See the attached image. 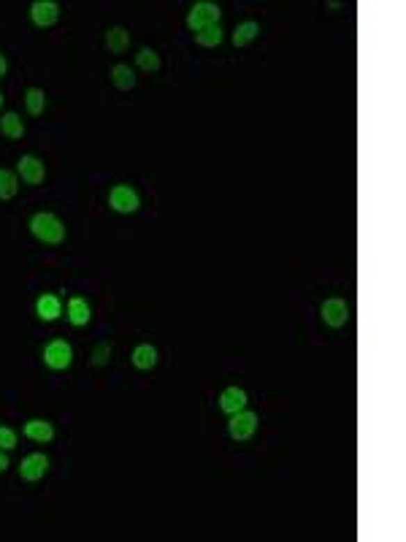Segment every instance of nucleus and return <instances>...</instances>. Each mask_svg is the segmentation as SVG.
<instances>
[{
	"mask_svg": "<svg viewBox=\"0 0 406 542\" xmlns=\"http://www.w3.org/2000/svg\"><path fill=\"white\" fill-rule=\"evenodd\" d=\"M195 44L203 47V49H214L222 44V27L220 25H209L195 33Z\"/></svg>",
	"mask_w": 406,
	"mask_h": 542,
	"instance_id": "19",
	"label": "nucleus"
},
{
	"mask_svg": "<svg viewBox=\"0 0 406 542\" xmlns=\"http://www.w3.org/2000/svg\"><path fill=\"white\" fill-rule=\"evenodd\" d=\"M25 109L30 117H41L44 109H47V93L38 90V87H30L25 93Z\"/></svg>",
	"mask_w": 406,
	"mask_h": 542,
	"instance_id": "18",
	"label": "nucleus"
},
{
	"mask_svg": "<svg viewBox=\"0 0 406 542\" xmlns=\"http://www.w3.org/2000/svg\"><path fill=\"white\" fill-rule=\"evenodd\" d=\"M22 434H25L27 440H33V442H51L54 440V426H51L49 420L33 418L25 423Z\"/></svg>",
	"mask_w": 406,
	"mask_h": 542,
	"instance_id": "11",
	"label": "nucleus"
},
{
	"mask_svg": "<svg viewBox=\"0 0 406 542\" xmlns=\"http://www.w3.org/2000/svg\"><path fill=\"white\" fill-rule=\"evenodd\" d=\"M44 364L54 371H65L74 364V347L68 345L65 339H51L44 347Z\"/></svg>",
	"mask_w": 406,
	"mask_h": 542,
	"instance_id": "4",
	"label": "nucleus"
},
{
	"mask_svg": "<svg viewBox=\"0 0 406 542\" xmlns=\"http://www.w3.org/2000/svg\"><path fill=\"white\" fill-rule=\"evenodd\" d=\"M30 233H33L38 242H44V245H63L65 236H68L65 222L60 220L57 215H51V212H38V215H33V217H30Z\"/></svg>",
	"mask_w": 406,
	"mask_h": 542,
	"instance_id": "1",
	"label": "nucleus"
},
{
	"mask_svg": "<svg viewBox=\"0 0 406 542\" xmlns=\"http://www.w3.org/2000/svg\"><path fill=\"white\" fill-rule=\"evenodd\" d=\"M0 133H3L6 139H11V141L22 139V136H25V123H22V117H19L17 111H6V114L0 117Z\"/></svg>",
	"mask_w": 406,
	"mask_h": 542,
	"instance_id": "14",
	"label": "nucleus"
},
{
	"mask_svg": "<svg viewBox=\"0 0 406 542\" xmlns=\"http://www.w3.org/2000/svg\"><path fill=\"white\" fill-rule=\"evenodd\" d=\"M6 71H8V60H6V54L0 52V79L6 76Z\"/></svg>",
	"mask_w": 406,
	"mask_h": 542,
	"instance_id": "26",
	"label": "nucleus"
},
{
	"mask_svg": "<svg viewBox=\"0 0 406 542\" xmlns=\"http://www.w3.org/2000/svg\"><path fill=\"white\" fill-rule=\"evenodd\" d=\"M108 206L120 215H136L141 209V196L130 185H114L108 190Z\"/></svg>",
	"mask_w": 406,
	"mask_h": 542,
	"instance_id": "3",
	"label": "nucleus"
},
{
	"mask_svg": "<svg viewBox=\"0 0 406 542\" xmlns=\"http://www.w3.org/2000/svg\"><path fill=\"white\" fill-rule=\"evenodd\" d=\"M35 315L41 318V320H57L60 315H63V304H60V298L54 296V293H44V296L35 301Z\"/></svg>",
	"mask_w": 406,
	"mask_h": 542,
	"instance_id": "13",
	"label": "nucleus"
},
{
	"mask_svg": "<svg viewBox=\"0 0 406 542\" xmlns=\"http://www.w3.org/2000/svg\"><path fill=\"white\" fill-rule=\"evenodd\" d=\"M133 366L136 369H141V371H149L157 366V350H154L152 345H138L136 350H133Z\"/></svg>",
	"mask_w": 406,
	"mask_h": 542,
	"instance_id": "16",
	"label": "nucleus"
},
{
	"mask_svg": "<svg viewBox=\"0 0 406 542\" xmlns=\"http://www.w3.org/2000/svg\"><path fill=\"white\" fill-rule=\"evenodd\" d=\"M3 100H6V98H3V93H0V106H3Z\"/></svg>",
	"mask_w": 406,
	"mask_h": 542,
	"instance_id": "27",
	"label": "nucleus"
},
{
	"mask_svg": "<svg viewBox=\"0 0 406 542\" xmlns=\"http://www.w3.org/2000/svg\"><path fill=\"white\" fill-rule=\"evenodd\" d=\"M130 47V33L125 27H108L106 30V49L111 54H122Z\"/></svg>",
	"mask_w": 406,
	"mask_h": 542,
	"instance_id": "15",
	"label": "nucleus"
},
{
	"mask_svg": "<svg viewBox=\"0 0 406 542\" xmlns=\"http://www.w3.org/2000/svg\"><path fill=\"white\" fill-rule=\"evenodd\" d=\"M257 36H260V25L254 20H247L241 25H236V30H233V44L236 47H247V44H252Z\"/></svg>",
	"mask_w": 406,
	"mask_h": 542,
	"instance_id": "17",
	"label": "nucleus"
},
{
	"mask_svg": "<svg viewBox=\"0 0 406 542\" xmlns=\"http://www.w3.org/2000/svg\"><path fill=\"white\" fill-rule=\"evenodd\" d=\"M17 193H19L17 173L8 171V169H0V201H11Z\"/></svg>",
	"mask_w": 406,
	"mask_h": 542,
	"instance_id": "21",
	"label": "nucleus"
},
{
	"mask_svg": "<svg viewBox=\"0 0 406 542\" xmlns=\"http://www.w3.org/2000/svg\"><path fill=\"white\" fill-rule=\"evenodd\" d=\"M17 447V431L8 426H0V450H11Z\"/></svg>",
	"mask_w": 406,
	"mask_h": 542,
	"instance_id": "23",
	"label": "nucleus"
},
{
	"mask_svg": "<svg viewBox=\"0 0 406 542\" xmlns=\"http://www.w3.org/2000/svg\"><path fill=\"white\" fill-rule=\"evenodd\" d=\"M320 315H323L325 325L341 328V325H347V320H350V307H347L344 298H325L323 307H320Z\"/></svg>",
	"mask_w": 406,
	"mask_h": 542,
	"instance_id": "7",
	"label": "nucleus"
},
{
	"mask_svg": "<svg viewBox=\"0 0 406 542\" xmlns=\"http://www.w3.org/2000/svg\"><path fill=\"white\" fill-rule=\"evenodd\" d=\"M30 20L35 27H51L60 20V6L54 0H35L30 6Z\"/></svg>",
	"mask_w": 406,
	"mask_h": 542,
	"instance_id": "9",
	"label": "nucleus"
},
{
	"mask_svg": "<svg viewBox=\"0 0 406 542\" xmlns=\"http://www.w3.org/2000/svg\"><path fill=\"white\" fill-rule=\"evenodd\" d=\"M228 431H230V437H233L236 442H247V440H252L254 431H257V415L250 412V410H238L236 415H230Z\"/></svg>",
	"mask_w": 406,
	"mask_h": 542,
	"instance_id": "5",
	"label": "nucleus"
},
{
	"mask_svg": "<svg viewBox=\"0 0 406 542\" xmlns=\"http://www.w3.org/2000/svg\"><path fill=\"white\" fill-rule=\"evenodd\" d=\"M17 171L22 176V182L25 185H44V179H47V166H44V160H38L35 155H22L19 160H17Z\"/></svg>",
	"mask_w": 406,
	"mask_h": 542,
	"instance_id": "6",
	"label": "nucleus"
},
{
	"mask_svg": "<svg viewBox=\"0 0 406 542\" xmlns=\"http://www.w3.org/2000/svg\"><path fill=\"white\" fill-rule=\"evenodd\" d=\"M220 17H222V8L217 6V3H211V0H198L193 8H190V14H187V27L193 30V33H198L203 27L209 25H220Z\"/></svg>",
	"mask_w": 406,
	"mask_h": 542,
	"instance_id": "2",
	"label": "nucleus"
},
{
	"mask_svg": "<svg viewBox=\"0 0 406 542\" xmlns=\"http://www.w3.org/2000/svg\"><path fill=\"white\" fill-rule=\"evenodd\" d=\"M11 467V461H8V456H6V450H0V474L6 472V469Z\"/></svg>",
	"mask_w": 406,
	"mask_h": 542,
	"instance_id": "25",
	"label": "nucleus"
},
{
	"mask_svg": "<svg viewBox=\"0 0 406 542\" xmlns=\"http://www.w3.org/2000/svg\"><path fill=\"white\" fill-rule=\"evenodd\" d=\"M244 407H247V391H244V388L230 385V388H225V391L220 394V410H222V412L236 415V412L244 410Z\"/></svg>",
	"mask_w": 406,
	"mask_h": 542,
	"instance_id": "10",
	"label": "nucleus"
},
{
	"mask_svg": "<svg viewBox=\"0 0 406 542\" xmlns=\"http://www.w3.org/2000/svg\"><path fill=\"white\" fill-rule=\"evenodd\" d=\"M108 355H111V345H101L95 350V358H92V361H95L98 366H103V364L108 361Z\"/></svg>",
	"mask_w": 406,
	"mask_h": 542,
	"instance_id": "24",
	"label": "nucleus"
},
{
	"mask_svg": "<svg viewBox=\"0 0 406 542\" xmlns=\"http://www.w3.org/2000/svg\"><path fill=\"white\" fill-rule=\"evenodd\" d=\"M136 65L141 68V71H147V74H157L160 71V54L149 47H144V49L136 54Z\"/></svg>",
	"mask_w": 406,
	"mask_h": 542,
	"instance_id": "22",
	"label": "nucleus"
},
{
	"mask_svg": "<svg viewBox=\"0 0 406 542\" xmlns=\"http://www.w3.org/2000/svg\"><path fill=\"white\" fill-rule=\"evenodd\" d=\"M111 82H114V87L117 90H133L136 87V74L130 71V65H125V63H117L114 68H111Z\"/></svg>",
	"mask_w": 406,
	"mask_h": 542,
	"instance_id": "20",
	"label": "nucleus"
},
{
	"mask_svg": "<svg viewBox=\"0 0 406 542\" xmlns=\"http://www.w3.org/2000/svg\"><path fill=\"white\" fill-rule=\"evenodd\" d=\"M90 318H92V309H90L87 298H81V296L68 298V323H71V325L81 328V325L90 323Z\"/></svg>",
	"mask_w": 406,
	"mask_h": 542,
	"instance_id": "12",
	"label": "nucleus"
},
{
	"mask_svg": "<svg viewBox=\"0 0 406 542\" xmlns=\"http://www.w3.org/2000/svg\"><path fill=\"white\" fill-rule=\"evenodd\" d=\"M47 472H49V458L44 453H30V456L22 458V464H19V477L27 480V483L44 480Z\"/></svg>",
	"mask_w": 406,
	"mask_h": 542,
	"instance_id": "8",
	"label": "nucleus"
}]
</instances>
